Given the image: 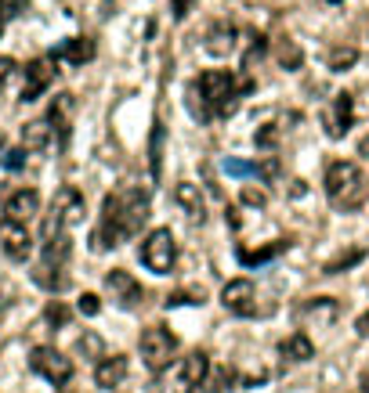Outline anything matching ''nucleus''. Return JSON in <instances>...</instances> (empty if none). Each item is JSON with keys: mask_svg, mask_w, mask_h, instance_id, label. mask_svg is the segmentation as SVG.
Wrapping results in <instances>:
<instances>
[{"mask_svg": "<svg viewBox=\"0 0 369 393\" xmlns=\"http://www.w3.org/2000/svg\"><path fill=\"white\" fill-rule=\"evenodd\" d=\"M148 192L141 188H123V192H113L101 199V220L91 235V249L94 253H105V249H116L120 242L134 239L145 220H148Z\"/></svg>", "mask_w": 369, "mask_h": 393, "instance_id": "f257e3e1", "label": "nucleus"}, {"mask_svg": "<svg viewBox=\"0 0 369 393\" xmlns=\"http://www.w3.org/2000/svg\"><path fill=\"white\" fill-rule=\"evenodd\" d=\"M199 87L203 105L210 108V120H228L239 112V98H243V76L228 73V69H206L199 80H192Z\"/></svg>", "mask_w": 369, "mask_h": 393, "instance_id": "f03ea898", "label": "nucleus"}, {"mask_svg": "<svg viewBox=\"0 0 369 393\" xmlns=\"http://www.w3.org/2000/svg\"><path fill=\"white\" fill-rule=\"evenodd\" d=\"M326 199H330L333 209H344V213L358 209L369 199V184L358 170V162L337 159V162L326 166Z\"/></svg>", "mask_w": 369, "mask_h": 393, "instance_id": "7ed1b4c3", "label": "nucleus"}, {"mask_svg": "<svg viewBox=\"0 0 369 393\" xmlns=\"http://www.w3.org/2000/svg\"><path fill=\"white\" fill-rule=\"evenodd\" d=\"M141 361H145V368L148 372H167L171 368V361L178 357V335L167 328V325H148L145 332H141Z\"/></svg>", "mask_w": 369, "mask_h": 393, "instance_id": "20e7f679", "label": "nucleus"}, {"mask_svg": "<svg viewBox=\"0 0 369 393\" xmlns=\"http://www.w3.org/2000/svg\"><path fill=\"white\" fill-rule=\"evenodd\" d=\"M84 220V195L76 188H59L55 202H51L47 216H44V228H40V239H51V235H59V231H69L76 228V224Z\"/></svg>", "mask_w": 369, "mask_h": 393, "instance_id": "39448f33", "label": "nucleus"}, {"mask_svg": "<svg viewBox=\"0 0 369 393\" xmlns=\"http://www.w3.org/2000/svg\"><path fill=\"white\" fill-rule=\"evenodd\" d=\"M138 256H141L145 271H152V274H171L174 263H178V239H174V231H171V228L148 231V235L141 239Z\"/></svg>", "mask_w": 369, "mask_h": 393, "instance_id": "423d86ee", "label": "nucleus"}, {"mask_svg": "<svg viewBox=\"0 0 369 393\" xmlns=\"http://www.w3.org/2000/svg\"><path fill=\"white\" fill-rule=\"evenodd\" d=\"M29 368H33L40 379H47L51 386H66V382L73 379V361H69L62 350H55V347H33Z\"/></svg>", "mask_w": 369, "mask_h": 393, "instance_id": "0eeeda50", "label": "nucleus"}, {"mask_svg": "<svg viewBox=\"0 0 369 393\" xmlns=\"http://www.w3.org/2000/svg\"><path fill=\"white\" fill-rule=\"evenodd\" d=\"M105 293H109L116 300V307H123V310H134V307L145 303L141 282H138L131 271H123V267H113L109 274H105Z\"/></svg>", "mask_w": 369, "mask_h": 393, "instance_id": "6e6552de", "label": "nucleus"}, {"mask_svg": "<svg viewBox=\"0 0 369 393\" xmlns=\"http://www.w3.org/2000/svg\"><path fill=\"white\" fill-rule=\"evenodd\" d=\"M221 307L236 318L257 314V289H253L250 278H232V282L221 289Z\"/></svg>", "mask_w": 369, "mask_h": 393, "instance_id": "1a4fd4ad", "label": "nucleus"}, {"mask_svg": "<svg viewBox=\"0 0 369 393\" xmlns=\"http://www.w3.org/2000/svg\"><path fill=\"white\" fill-rule=\"evenodd\" d=\"M55 54H51V58H33L26 69H22V76H26V83H22V94H19V101H36L51 83H55Z\"/></svg>", "mask_w": 369, "mask_h": 393, "instance_id": "9d476101", "label": "nucleus"}, {"mask_svg": "<svg viewBox=\"0 0 369 393\" xmlns=\"http://www.w3.org/2000/svg\"><path fill=\"white\" fill-rule=\"evenodd\" d=\"M0 249H4V256L15 260V263L29 260V253H33V239H29V231H26V224H22V220H11V216L0 220Z\"/></svg>", "mask_w": 369, "mask_h": 393, "instance_id": "9b49d317", "label": "nucleus"}, {"mask_svg": "<svg viewBox=\"0 0 369 393\" xmlns=\"http://www.w3.org/2000/svg\"><path fill=\"white\" fill-rule=\"evenodd\" d=\"M323 123H326L330 137H344L351 130V123H355V98L351 94H337L333 105H330V112L323 116Z\"/></svg>", "mask_w": 369, "mask_h": 393, "instance_id": "f8f14e48", "label": "nucleus"}, {"mask_svg": "<svg viewBox=\"0 0 369 393\" xmlns=\"http://www.w3.org/2000/svg\"><path fill=\"white\" fill-rule=\"evenodd\" d=\"M127 372H131V365H127L123 354H113V357L105 354L94 368V382H98V389H116V386H123Z\"/></svg>", "mask_w": 369, "mask_h": 393, "instance_id": "ddd939ff", "label": "nucleus"}, {"mask_svg": "<svg viewBox=\"0 0 369 393\" xmlns=\"http://www.w3.org/2000/svg\"><path fill=\"white\" fill-rule=\"evenodd\" d=\"M203 51L214 54V58H228V54L236 51V26H232V22L210 26L206 36H203Z\"/></svg>", "mask_w": 369, "mask_h": 393, "instance_id": "4468645a", "label": "nucleus"}, {"mask_svg": "<svg viewBox=\"0 0 369 393\" xmlns=\"http://www.w3.org/2000/svg\"><path fill=\"white\" fill-rule=\"evenodd\" d=\"M40 213V195L33 192V188H19L15 195H8V202H4V216H11V220H33Z\"/></svg>", "mask_w": 369, "mask_h": 393, "instance_id": "2eb2a0df", "label": "nucleus"}, {"mask_svg": "<svg viewBox=\"0 0 369 393\" xmlns=\"http://www.w3.org/2000/svg\"><path fill=\"white\" fill-rule=\"evenodd\" d=\"M293 242L290 239H276V242H268V246H261V249H236V256H239V263L243 267H261V263H272L276 256H283L286 249H290Z\"/></svg>", "mask_w": 369, "mask_h": 393, "instance_id": "dca6fc26", "label": "nucleus"}, {"mask_svg": "<svg viewBox=\"0 0 369 393\" xmlns=\"http://www.w3.org/2000/svg\"><path fill=\"white\" fill-rule=\"evenodd\" d=\"M51 137H55V123H51L47 116L44 120H29L22 127V148L26 152H44L51 148Z\"/></svg>", "mask_w": 369, "mask_h": 393, "instance_id": "f3484780", "label": "nucleus"}, {"mask_svg": "<svg viewBox=\"0 0 369 393\" xmlns=\"http://www.w3.org/2000/svg\"><path fill=\"white\" fill-rule=\"evenodd\" d=\"M55 58L59 62H69V66H87L94 58V40L91 36H73L66 40L59 51H55Z\"/></svg>", "mask_w": 369, "mask_h": 393, "instance_id": "a211bd4d", "label": "nucleus"}, {"mask_svg": "<svg viewBox=\"0 0 369 393\" xmlns=\"http://www.w3.org/2000/svg\"><path fill=\"white\" fill-rule=\"evenodd\" d=\"M174 202L192 216V220H199L203 224V216H206V206H203V195H199V184H188V181H181V184H174Z\"/></svg>", "mask_w": 369, "mask_h": 393, "instance_id": "6ab92c4d", "label": "nucleus"}, {"mask_svg": "<svg viewBox=\"0 0 369 393\" xmlns=\"http://www.w3.org/2000/svg\"><path fill=\"white\" fill-rule=\"evenodd\" d=\"M163 148H167V130H163L160 120H156L152 137H148V174H152V181H160V174H163Z\"/></svg>", "mask_w": 369, "mask_h": 393, "instance_id": "aec40b11", "label": "nucleus"}, {"mask_svg": "<svg viewBox=\"0 0 369 393\" xmlns=\"http://www.w3.org/2000/svg\"><path fill=\"white\" fill-rule=\"evenodd\" d=\"M33 282H36L40 289H47V293H62V289L69 285V274H66L59 263H44V260H40V267L33 271Z\"/></svg>", "mask_w": 369, "mask_h": 393, "instance_id": "412c9836", "label": "nucleus"}, {"mask_svg": "<svg viewBox=\"0 0 369 393\" xmlns=\"http://www.w3.org/2000/svg\"><path fill=\"white\" fill-rule=\"evenodd\" d=\"M69 256H73V239H69V231H59V235L44 239V263H59V267H66Z\"/></svg>", "mask_w": 369, "mask_h": 393, "instance_id": "4be33fe9", "label": "nucleus"}, {"mask_svg": "<svg viewBox=\"0 0 369 393\" xmlns=\"http://www.w3.org/2000/svg\"><path fill=\"white\" fill-rule=\"evenodd\" d=\"M279 354H283L286 361H297V365H304V361H311V357H315V343L308 340L304 332H293L290 340H283V343H279Z\"/></svg>", "mask_w": 369, "mask_h": 393, "instance_id": "5701e85b", "label": "nucleus"}, {"mask_svg": "<svg viewBox=\"0 0 369 393\" xmlns=\"http://www.w3.org/2000/svg\"><path fill=\"white\" fill-rule=\"evenodd\" d=\"M178 375H181V382H185V386H192V382L206 379V375H210V354H206V350H192V354L181 361Z\"/></svg>", "mask_w": 369, "mask_h": 393, "instance_id": "b1692460", "label": "nucleus"}, {"mask_svg": "<svg viewBox=\"0 0 369 393\" xmlns=\"http://www.w3.org/2000/svg\"><path fill=\"white\" fill-rule=\"evenodd\" d=\"M69 116H73V94H59L47 108V120L55 123V130L62 134V145L69 141Z\"/></svg>", "mask_w": 369, "mask_h": 393, "instance_id": "393cba45", "label": "nucleus"}, {"mask_svg": "<svg viewBox=\"0 0 369 393\" xmlns=\"http://www.w3.org/2000/svg\"><path fill=\"white\" fill-rule=\"evenodd\" d=\"M276 62H279V69H286V73H297V69L304 66V51H300V43H297L293 36H283V40L276 43Z\"/></svg>", "mask_w": 369, "mask_h": 393, "instance_id": "a878e982", "label": "nucleus"}, {"mask_svg": "<svg viewBox=\"0 0 369 393\" xmlns=\"http://www.w3.org/2000/svg\"><path fill=\"white\" fill-rule=\"evenodd\" d=\"M369 256V249L365 246H355V249H348V253H337L333 260H326V267H323V274H340V271H351L355 263H362Z\"/></svg>", "mask_w": 369, "mask_h": 393, "instance_id": "bb28decb", "label": "nucleus"}, {"mask_svg": "<svg viewBox=\"0 0 369 393\" xmlns=\"http://www.w3.org/2000/svg\"><path fill=\"white\" fill-rule=\"evenodd\" d=\"M355 62H358V51H355L351 43H340V47H333V51L326 54V66H330L333 73H348Z\"/></svg>", "mask_w": 369, "mask_h": 393, "instance_id": "cd10ccee", "label": "nucleus"}, {"mask_svg": "<svg viewBox=\"0 0 369 393\" xmlns=\"http://www.w3.org/2000/svg\"><path fill=\"white\" fill-rule=\"evenodd\" d=\"M246 40H250V43H246V54H243V73H250L261 58H265V51H268V40L261 36V33H250Z\"/></svg>", "mask_w": 369, "mask_h": 393, "instance_id": "c85d7f7f", "label": "nucleus"}, {"mask_svg": "<svg viewBox=\"0 0 369 393\" xmlns=\"http://www.w3.org/2000/svg\"><path fill=\"white\" fill-rule=\"evenodd\" d=\"M300 314H311L315 321H319V318H326V321H330V318H337V303H333L330 296H315L311 303H304V307H300Z\"/></svg>", "mask_w": 369, "mask_h": 393, "instance_id": "c756f323", "label": "nucleus"}, {"mask_svg": "<svg viewBox=\"0 0 369 393\" xmlns=\"http://www.w3.org/2000/svg\"><path fill=\"white\" fill-rule=\"evenodd\" d=\"M76 350H80L84 357H91V361L105 357V343H101V335H98V332H84V335H80V343H76Z\"/></svg>", "mask_w": 369, "mask_h": 393, "instance_id": "7c9ffc66", "label": "nucleus"}, {"mask_svg": "<svg viewBox=\"0 0 369 393\" xmlns=\"http://www.w3.org/2000/svg\"><path fill=\"white\" fill-rule=\"evenodd\" d=\"M279 137H283V127H279V123H265V127L253 134V145H257V148H276Z\"/></svg>", "mask_w": 369, "mask_h": 393, "instance_id": "2f4dec72", "label": "nucleus"}, {"mask_svg": "<svg viewBox=\"0 0 369 393\" xmlns=\"http://www.w3.org/2000/svg\"><path fill=\"white\" fill-rule=\"evenodd\" d=\"M44 321H47L51 328H66V325H69V307H66V303H59V300H55V303H47Z\"/></svg>", "mask_w": 369, "mask_h": 393, "instance_id": "473e14b6", "label": "nucleus"}, {"mask_svg": "<svg viewBox=\"0 0 369 393\" xmlns=\"http://www.w3.org/2000/svg\"><path fill=\"white\" fill-rule=\"evenodd\" d=\"M221 170L228 177H257V162H243V159H225Z\"/></svg>", "mask_w": 369, "mask_h": 393, "instance_id": "72a5a7b5", "label": "nucleus"}, {"mask_svg": "<svg viewBox=\"0 0 369 393\" xmlns=\"http://www.w3.org/2000/svg\"><path fill=\"white\" fill-rule=\"evenodd\" d=\"M196 303H203V289H181L167 296V307H196Z\"/></svg>", "mask_w": 369, "mask_h": 393, "instance_id": "f704fd0d", "label": "nucleus"}, {"mask_svg": "<svg viewBox=\"0 0 369 393\" xmlns=\"http://www.w3.org/2000/svg\"><path fill=\"white\" fill-rule=\"evenodd\" d=\"M243 202H246V206H253V209H265V206H268V192H265V188L246 184V188H243Z\"/></svg>", "mask_w": 369, "mask_h": 393, "instance_id": "c9c22d12", "label": "nucleus"}, {"mask_svg": "<svg viewBox=\"0 0 369 393\" xmlns=\"http://www.w3.org/2000/svg\"><path fill=\"white\" fill-rule=\"evenodd\" d=\"M76 310H80L84 318H98V310H101V300H98L94 293H84V296L76 300Z\"/></svg>", "mask_w": 369, "mask_h": 393, "instance_id": "e433bc0d", "label": "nucleus"}, {"mask_svg": "<svg viewBox=\"0 0 369 393\" xmlns=\"http://www.w3.org/2000/svg\"><path fill=\"white\" fill-rule=\"evenodd\" d=\"M0 162H4V170H22V166H26V148L4 152V159H0Z\"/></svg>", "mask_w": 369, "mask_h": 393, "instance_id": "4c0bfd02", "label": "nucleus"}, {"mask_svg": "<svg viewBox=\"0 0 369 393\" xmlns=\"http://www.w3.org/2000/svg\"><path fill=\"white\" fill-rule=\"evenodd\" d=\"M257 177L276 181V177H279V159H276V155H268L265 162H257Z\"/></svg>", "mask_w": 369, "mask_h": 393, "instance_id": "58836bf2", "label": "nucleus"}, {"mask_svg": "<svg viewBox=\"0 0 369 393\" xmlns=\"http://www.w3.org/2000/svg\"><path fill=\"white\" fill-rule=\"evenodd\" d=\"M19 73V66L11 62V58H0V90H4L8 83H11V76Z\"/></svg>", "mask_w": 369, "mask_h": 393, "instance_id": "ea45409f", "label": "nucleus"}, {"mask_svg": "<svg viewBox=\"0 0 369 393\" xmlns=\"http://www.w3.org/2000/svg\"><path fill=\"white\" fill-rule=\"evenodd\" d=\"M188 393H225V389H221V382L199 379V382H192V386H188Z\"/></svg>", "mask_w": 369, "mask_h": 393, "instance_id": "a19ab883", "label": "nucleus"}, {"mask_svg": "<svg viewBox=\"0 0 369 393\" xmlns=\"http://www.w3.org/2000/svg\"><path fill=\"white\" fill-rule=\"evenodd\" d=\"M171 4H174V19H188V11H192L196 0H171Z\"/></svg>", "mask_w": 369, "mask_h": 393, "instance_id": "79ce46f5", "label": "nucleus"}, {"mask_svg": "<svg viewBox=\"0 0 369 393\" xmlns=\"http://www.w3.org/2000/svg\"><path fill=\"white\" fill-rule=\"evenodd\" d=\"M11 19H15V15H11V8H8V0H0V36H4V29H8Z\"/></svg>", "mask_w": 369, "mask_h": 393, "instance_id": "37998d69", "label": "nucleus"}, {"mask_svg": "<svg viewBox=\"0 0 369 393\" xmlns=\"http://www.w3.org/2000/svg\"><path fill=\"white\" fill-rule=\"evenodd\" d=\"M355 332L362 335V340H369V310H365V314H362L358 321H355Z\"/></svg>", "mask_w": 369, "mask_h": 393, "instance_id": "c03bdc74", "label": "nucleus"}, {"mask_svg": "<svg viewBox=\"0 0 369 393\" xmlns=\"http://www.w3.org/2000/svg\"><path fill=\"white\" fill-rule=\"evenodd\" d=\"M225 220H228V224H232V228H239V216H236V209H232V206H228V209H225Z\"/></svg>", "mask_w": 369, "mask_h": 393, "instance_id": "a18cd8bd", "label": "nucleus"}, {"mask_svg": "<svg viewBox=\"0 0 369 393\" xmlns=\"http://www.w3.org/2000/svg\"><path fill=\"white\" fill-rule=\"evenodd\" d=\"M362 393H369V368L362 372Z\"/></svg>", "mask_w": 369, "mask_h": 393, "instance_id": "49530a36", "label": "nucleus"}, {"mask_svg": "<svg viewBox=\"0 0 369 393\" xmlns=\"http://www.w3.org/2000/svg\"><path fill=\"white\" fill-rule=\"evenodd\" d=\"M326 4H340V0H326Z\"/></svg>", "mask_w": 369, "mask_h": 393, "instance_id": "de8ad7c7", "label": "nucleus"}, {"mask_svg": "<svg viewBox=\"0 0 369 393\" xmlns=\"http://www.w3.org/2000/svg\"><path fill=\"white\" fill-rule=\"evenodd\" d=\"M66 393H69V389H66Z\"/></svg>", "mask_w": 369, "mask_h": 393, "instance_id": "09e8293b", "label": "nucleus"}]
</instances>
